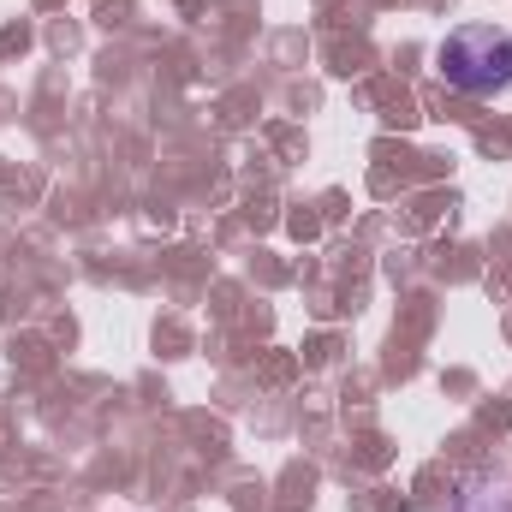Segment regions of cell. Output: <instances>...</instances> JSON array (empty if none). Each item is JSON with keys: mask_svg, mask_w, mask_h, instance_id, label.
<instances>
[{"mask_svg": "<svg viewBox=\"0 0 512 512\" xmlns=\"http://www.w3.org/2000/svg\"><path fill=\"white\" fill-rule=\"evenodd\" d=\"M435 72L459 96H501L512 84V36L495 24H459L435 48Z\"/></svg>", "mask_w": 512, "mask_h": 512, "instance_id": "6da1fadb", "label": "cell"}]
</instances>
